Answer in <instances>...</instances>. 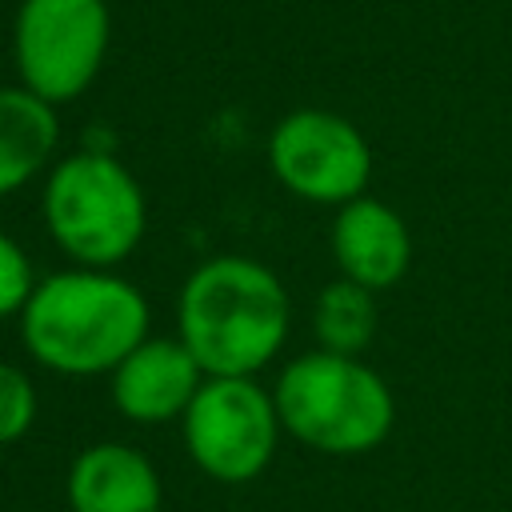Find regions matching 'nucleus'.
I'll return each mask as SVG.
<instances>
[{
    "instance_id": "f257e3e1",
    "label": "nucleus",
    "mask_w": 512,
    "mask_h": 512,
    "mask_svg": "<svg viewBox=\"0 0 512 512\" xmlns=\"http://www.w3.org/2000/svg\"><path fill=\"white\" fill-rule=\"evenodd\" d=\"M180 340L204 376H252L288 336L284 284L256 260H204L180 288Z\"/></svg>"
},
{
    "instance_id": "f03ea898",
    "label": "nucleus",
    "mask_w": 512,
    "mask_h": 512,
    "mask_svg": "<svg viewBox=\"0 0 512 512\" xmlns=\"http://www.w3.org/2000/svg\"><path fill=\"white\" fill-rule=\"evenodd\" d=\"M20 316L28 352L44 368L68 376L112 372L140 340H148L144 296L104 268L40 280Z\"/></svg>"
},
{
    "instance_id": "7ed1b4c3",
    "label": "nucleus",
    "mask_w": 512,
    "mask_h": 512,
    "mask_svg": "<svg viewBox=\"0 0 512 512\" xmlns=\"http://www.w3.org/2000/svg\"><path fill=\"white\" fill-rule=\"evenodd\" d=\"M276 416L296 440L328 456H360L392 432V392L356 356L308 352L276 380Z\"/></svg>"
},
{
    "instance_id": "20e7f679",
    "label": "nucleus",
    "mask_w": 512,
    "mask_h": 512,
    "mask_svg": "<svg viewBox=\"0 0 512 512\" xmlns=\"http://www.w3.org/2000/svg\"><path fill=\"white\" fill-rule=\"evenodd\" d=\"M144 192L112 152H72L52 164L44 220L52 240L84 268L120 264L144 236Z\"/></svg>"
},
{
    "instance_id": "39448f33",
    "label": "nucleus",
    "mask_w": 512,
    "mask_h": 512,
    "mask_svg": "<svg viewBox=\"0 0 512 512\" xmlns=\"http://www.w3.org/2000/svg\"><path fill=\"white\" fill-rule=\"evenodd\" d=\"M112 48L108 0H20L12 16V64L28 92L68 104L92 88Z\"/></svg>"
},
{
    "instance_id": "423d86ee",
    "label": "nucleus",
    "mask_w": 512,
    "mask_h": 512,
    "mask_svg": "<svg viewBox=\"0 0 512 512\" xmlns=\"http://www.w3.org/2000/svg\"><path fill=\"white\" fill-rule=\"evenodd\" d=\"M276 436V400L252 376H208L184 412L188 456L220 484L260 476L276 452Z\"/></svg>"
},
{
    "instance_id": "0eeeda50",
    "label": "nucleus",
    "mask_w": 512,
    "mask_h": 512,
    "mask_svg": "<svg viewBox=\"0 0 512 512\" xmlns=\"http://www.w3.org/2000/svg\"><path fill=\"white\" fill-rule=\"evenodd\" d=\"M268 164L292 196L312 204H348L368 188L372 148L348 116L296 108L272 128Z\"/></svg>"
},
{
    "instance_id": "6e6552de",
    "label": "nucleus",
    "mask_w": 512,
    "mask_h": 512,
    "mask_svg": "<svg viewBox=\"0 0 512 512\" xmlns=\"http://www.w3.org/2000/svg\"><path fill=\"white\" fill-rule=\"evenodd\" d=\"M204 368L184 340H140L112 368V404L136 424H164L188 412L204 384Z\"/></svg>"
},
{
    "instance_id": "1a4fd4ad",
    "label": "nucleus",
    "mask_w": 512,
    "mask_h": 512,
    "mask_svg": "<svg viewBox=\"0 0 512 512\" xmlns=\"http://www.w3.org/2000/svg\"><path fill=\"white\" fill-rule=\"evenodd\" d=\"M332 252L344 280L368 292H380L408 272L412 240L400 212H392L384 200L356 196L340 204V216L332 224Z\"/></svg>"
},
{
    "instance_id": "9d476101",
    "label": "nucleus",
    "mask_w": 512,
    "mask_h": 512,
    "mask_svg": "<svg viewBox=\"0 0 512 512\" xmlns=\"http://www.w3.org/2000/svg\"><path fill=\"white\" fill-rule=\"evenodd\" d=\"M160 476L128 444H92L68 468L72 512H160Z\"/></svg>"
},
{
    "instance_id": "9b49d317",
    "label": "nucleus",
    "mask_w": 512,
    "mask_h": 512,
    "mask_svg": "<svg viewBox=\"0 0 512 512\" xmlns=\"http://www.w3.org/2000/svg\"><path fill=\"white\" fill-rule=\"evenodd\" d=\"M60 144V120L48 100L24 84L0 88V196L40 176Z\"/></svg>"
},
{
    "instance_id": "f8f14e48",
    "label": "nucleus",
    "mask_w": 512,
    "mask_h": 512,
    "mask_svg": "<svg viewBox=\"0 0 512 512\" xmlns=\"http://www.w3.org/2000/svg\"><path fill=\"white\" fill-rule=\"evenodd\" d=\"M376 332V304L372 292L352 284V280H336L320 292L316 300V336L324 352H340V356H356Z\"/></svg>"
},
{
    "instance_id": "ddd939ff",
    "label": "nucleus",
    "mask_w": 512,
    "mask_h": 512,
    "mask_svg": "<svg viewBox=\"0 0 512 512\" xmlns=\"http://www.w3.org/2000/svg\"><path fill=\"white\" fill-rule=\"evenodd\" d=\"M36 420V388L32 380L16 368L0 360V444L20 440Z\"/></svg>"
},
{
    "instance_id": "4468645a",
    "label": "nucleus",
    "mask_w": 512,
    "mask_h": 512,
    "mask_svg": "<svg viewBox=\"0 0 512 512\" xmlns=\"http://www.w3.org/2000/svg\"><path fill=\"white\" fill-rule=\"evenodd\" d=\"M32 288H36V280H32V264H28L24 248L0 232V316L24 312Z\"/></svg>"
}]
</instances>
